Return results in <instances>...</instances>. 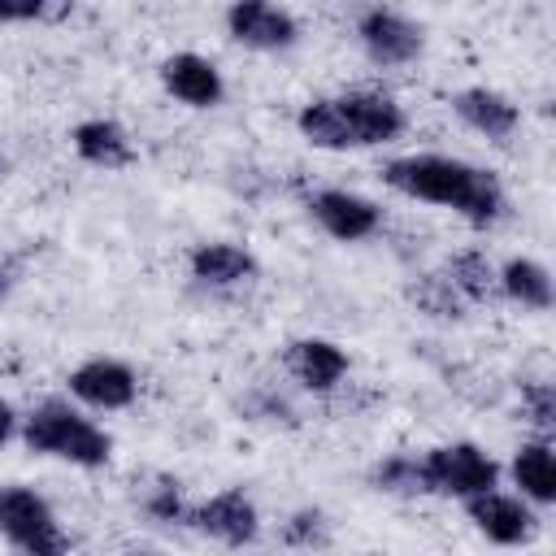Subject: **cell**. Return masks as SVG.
<instances>
[{
  "mask_svg": "<svg viewBox=\"0 0 556 556\" xmlns=\"http://www.w3.org/2000/svg\"><path fill=\"white\" fill-rule=\"evenodd\" d=\"M382 187L430 208H447L473 230H491L508 217V191L495 169L473 165L452 152H404L382 161Z\"/></svg>",
  "mask_w": 556,
  "mask_h": 556,
  "instance_id": "cell-1",
  "label": "cell"
},
{
  "mask_svg": "<svg viewBox=\"0 0 556 556\" xmlns=\"http://www.w3.org/2000/svg\"><path fill=\"white\" fill-rule=\"evenodd\" d=\"M295 135L317 152L391 148L408 135V113L391 91L348 87V91L304 100L295 113Z\"/></svg>",
  "mask_w": 556,
  "mask_h": 556,
  "instance_id": "cell-2",
  "label": "cell"
},
{
  "mask_svg": "<svg viewBox=\"0 0 556 556\" xmlns=\"http://www.w3.org/2000/svg\"><path fill=\"white\" fill-rule=\"evenodd\" d=\"M22 447L43 460H61L74 469H104L113 460V434L74 400L48 395L22 413Z\"/></svg>",
  "mask_w": 556,
  "mask_h": 556,
  "instance_id": "cell-3",
  "label": "cell"
},
{
  "mask_svg": "<svg viewBox=\"0 0 556 556\" xmlns=\"http://www.w3.org/2000/svg\"><path fill=\"white\" fill-rule=\"evenodd\" d=\"M0 539L13 556H74L52 500L26 482H0Z\"/></svg>",
  "mask_w": 556,
  "mask_h": 556,
  "instance_id": "cell-4",
  "label": "cell"
},
{
  "mask_svg": "<svg viewBox=\"0 0 556 556\" xmlns=\"http://www.w3.org/2000/svg\"><path fill=\"white\" fill-rule=\"evenodd\" d=\"M421 460V491L434 500H473L486 495L504 482V465L473 439H452V443H434L426 452H417Z\"/></svg>",
  "mask_w": 556,
  "mask_h": 556,
  "instance_id": "cell-5",
  "label": "cell"
},
{
  "mask_svg": "<svg viewBox=\"0 0 556 556\" xmlns=\"http://www.w3.org/2000/svg\"><path fill=\"white\" fill-rule=\"evenodd\" d=\"M352 39L374 70H408L426 56V26L395 4L361 9L352 22Z\"/></svg>",
  "mask_w": 556,
  "mask_h": 556,
  "instance_id": "cell-6",
  "label": "cell"
},
{
  "mask_svg": "<svg viewBox=\"0 0 556 556\" xmlns=\"http://www.w3.org/2000/svg\"><path fill=\"white\" fill-rule=\"evenodd\" d=\"M304 213L334 243H369L387 226L382 204L365 191H352V187H313V191H304Z\"/></svg>",
  "mask_w": 556,
  "mask_h": 556,
  "instance_id": "cell-7",
  "label": "cell"
},
{
  "mask_svg": "<svg viewBox=\"0 0 556 556\" xmlns=\"http://www.w3.org/2000/svg\"><path fill=\"white\" fill-rule=\"evenodd\" d=\"M222 30L235 48L243 52H261V56H282L291 48H300L304 26L287 4H269V0H235L222 9Z\"/></svg>",
  "mask_w": 556,
  "mask_h": 556,
  "instance_id": "cell-8",
  "label": "cell"
},
{
  "mask_svg": "<svg viewBox=\"0 0 556 556\" xmlns=\"http://www.w3.org/2000/svg\"><path fill=\"white\" fill-rule=\"evenodd\" d=\"M187 530H195L200 539L217 543V547H230V552H243L261 539L265 521H261V504L252 500L248 486H222L204 500L191 504V521Z\"/></svg>",
  "mask_w": 556,
  "mask_h": 556,
  "instance_id": "cell-9",
  "label": "cell"
},
{
  "mask_svg": "<svg viewBox=\"0 0 556 556\" xmlns=\"http://www.w3.org/2000/svg\"><path fill=\"white\" fill-rule=\"evenodd\" d=\"M65 400L96 413H126L139 400V369L122 356H87L65 374Z\"/></svg>",
  "mask_w": 556,
  "mask_h": 556,
  "instance_id": "cell-10",
  "label": "cell"
},
{
  "mask_svg": "<svg viewBox=\"0 0 556 556\" xmlns=\"http://www.w3.org/2000/svg\"><path fill=\"white\" fill-rule=\"evenodd\" d=\"M278 365L282 374L304 391V395H334L348 387V374H352V356L343 343L326 339V334H300V339H287L282 352H278Z\"/></svg>",
  "mask_w": 556,
  "mask_h": 556,
  "instance_id": "cell-11",
  "label": "cell"
},
{
  "mask_svg": "<svg viewBox=\"0 0 556 556\" xmlns=\"http://www.w3.org/2000/svg\"><path fill=\"white\" fill-rule=\"evenodd\" d=\"M460 508H465V521L473 526V534L486 539L491 547H530L543 530V513L504 486L473 495Z\"/></svg>",
  "mask_w": 556,
  "mask_h": 556,
  "instance_id": "cell-12",
  "label": "cell"
},
{
  "mask_svg": "<svg viewBox=\"0 0 556 556\" xmlns=\"http://www.w3.org/2000/svg\"><path fill=\"white\" fill-rule=\"evenodd\" d=\"M156 83H161V91L174 104H182L191 113H208V109L226 104V74H222V65L213 56H204V52H191V48L161 56Z\"/></svg>",
  "mask_w": 556,
  "mask_h": 556,
  "instance_id": "cell-13",
  "label": "cell"
},
{
  "mask_svg": "<svg viewBox=\"0 0 556 556\" xmlns=\"http://www.w3.org/2000/svg\"><path fill=\"white\" fill-rule=\"evenodd\" d=\"M187 278L200 291L213 295H230V291H248L261 278V261L248 243L235 239H200L187 248Z\"/></svg>",
  "mask_w": 556,
  "mask_h": 556,
  "instance_id": "cell-14",
  "label": "cell"
},
{
  "mask_svg": "<svg viewBox=\"0 0 556 556\" xmlns=\"http://www.w3.org/2000/svg\"><path fill=\"white\" fill-rule=\"evenodd\" d=\"M452 113H456V122H460L465 130H473L478 139H486V143H495V148L513 143L517 130H521V104H517L508 91L486 87V83L460 87V91L452 96Z\"/></svg>",
  "mask_w": 556,
  "mask_h": 556,
  "instance_id": "cell-15",
  "label": "cell"
},
{
  "mask_svg": "<svg viewBox=\"0 0 556 556\" xmlns=\"http://www.w3.org/2000/svg\"><path fill=\"white\" fill-rule=\"evenodd\" d=\"M70 148L83 165L91 169H104V174H117V169H130L139 161V148L130 139V130L117 122V117H83L74 130H70Z\"/></svg>",
  "mask_w": 556,
  "mask_h": 556,
  "instance_id": "cell-16",
  "label": "cell"
},
{
  "mask_svg": "<svg viewBox=\"0 0 556 556\" xmlns=\"http://www.w3.org/2000/svg\"><path fill=\"white\" fill-rule=\"evenodd\" d=\"M504 478L513 486V495H521L526 504H534L539 513H547L556 504V456H552V439H521L504 465Z\"/></svg>",
  "mask_w": 556,
  "mask_h": 556,
  "instance_id": "cell-17",
  "label": "cell"
},
{
  "mask_svg": "<svg viewBox=\"0 0 556 556\" xmlns=\"http://www.w3.org/2000/svg\"><path fill=\"white\" fill-rule=\"evenodd\" d=\"M495 295L521 313H547L556 300L552 269L539 256H508L495 265Z\"/></svg>",
  "mask_w": 556,
  "mask_h": 556,
  "instance_id": "cell-18",
  "label": "cell"
},
{
  "mask_svg": "<svg viewBox=\"0 0 556 556\" xmlns=\"http://www.w3.org/2000/svg\"><path fill=\"white\" fill-rule=\"evenodd\" d=\"M439 274L447 278V287H452L469 308L495 300V261L486 256V248H460V252H452Z\"/></svg>",
  "mask_w": 556,
  "mask_h": 556,
  "instance_id": "cell-19",
  "label": "cell"
},
{
  "mask_svg": "<svg viewBox=\"0 0 556 556\" xmlns=\"http://www.w3.org/2000/svg\"><path fill=\"white\" fill-rule=\"evenodd\" d=\"M139 508H143V517H148L152 526L187 530V521H191V500H187L182 482L169 478V473H156V478L139 491Z\"/></svg>",
  "mask_w": 556,
  "mask_h": 556,
  "instance_id": "cell-20",
  "label": "cell"
},
{
  "mask_svg": "<svg viewBox=\"0 0 556 556\" xmlns=\"http://www.w3.org/2000/svg\"><path fill=\"white\" fill-rule=\"evenodd\" d=\"M369 486L395 500H421V460L417 452H387L369 465Z\"/></svg>",
  "mask_w": 556,
  "mask_h": 556,
  "instance_id": "cell-21",
  "label": "cell"
},
{
  "mask_svg": "<svg viewBox=\"0 0 556 556\" xmlns=\"http://www.w3.org/2000/svg\"><path fill=\"white\" fill-rule=\"evenodd\" d=\"M278 539H282L287 552H308V556L326 552L330 547V517H326V508H317V504L291 508L282 517V526H278Z\"/></svg>",
  "mask_w": 556,
  "mask_h": 556,
  "instance_id": "cell-22",
  "label": "cell"
},
{
  "mask_svg": "<svg viewBox=\"0 0 556 556\" xmlns=\"http://www.w3.org/2000/svg\"><path fill=\"white\" fill-rule=\"evenodd\" d=\"M408 300L417 304V313L434 317V321H460L469 313V304L447 287V278L434 269V274H417L408 282Z\"/></svg>",
  "mask_w": 556,
  "mask_h": 556,
  "instance_id": "cell-23",
  "label": "cell"
},
{
  "mask_svg": "<svg viewBox=\"0 0 556 556\" xmlns=\"http://www.w3.org/2000/svg\"><path fill=\"white\" fill-rule=\"evenodd\" d=\"M521 421L534 430V439H552V430H556V387L547 378L521 382Z\"/></svg>",
  "mask_w": 556,
  "mask_h": 556,
  "instance_id": "cell-24",
  "label": "cell"
},
{
  "mask_svg": "<svg viewBox=\"0 0 556 556\" xmlns=\"http://www.w3.org/2000/svg\"><path fill=\"white\" fill-rule=\"evenodd\" d=\"M74 17L70 0H0V26H52Z\"/></svg>",
  "mask_w": 556,
  "mask_h": 556,
  "instance_id": "cell-25",
  "label": "cell"
},
{
  "mask_svg": "<svg viewBox=\"0 0 556 556\" xmlns=\"http://www.w3.org/2000/svg\"><path fill=\"white\" fill-rule=\"evenodd\" d=\"M17 434H22V413L9 395H0V447H9Z\"/></svg>",
  "mask_w": 556,
  "mask_h": 556,
  "instance_id": "cell-26",
  "label": "cell"
},
{
  "mask_svg": "<svg viewBox=\"0 0 556 556\" xmlns=\"http://www.w3.org/2000/svg\"><path fill=\"white\" fill-rule=\"evenodd\" d=\"M17 282H22V265H17V256L0 252V300H9Z\"/></svg>",
  "mask_w": 556,
  "mask_h": 556,
  "instance_id": "cell-27",
  "label": "cell"
},
{
  "mask_svg": "<svg viewBox=\"0 0 556 556\" xmlns=\"http://www.w3.org/2000/svg\"><path fill=\"white\" fill-rule=\"evenodd\" d=\"M9 165H13V161H9V152H4V143H0V182L9 178Z\"/></svg>",
  "mask_w": 556,
  "mask_h": 556,
  "instance_id": "cell-28",
  "label": "cell"
},
{
  "mask_svg": "<svg viewBox=\"0 0 556 556\" xmlns=\"http://www.w3.org/2000/svg\"><path fill=\"white\" fill-rule=\"evenodd\" d=\"M122 556H161L156 547H130V552H122Z\"/></svg>",
  "mask_w": 556,
  "mask_h": 556,
  "instance_id": "cell-29",
  "label": "cell"
}]
</instances>
